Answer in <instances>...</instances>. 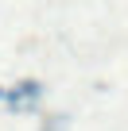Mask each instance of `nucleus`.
<instances>
[{"label": "nucleus", "mask_w": 128, "mask_h": 131, "mask_svg": "<svg viewBox=\"0 0 128 131\" xmlns=\"http://www.w3.org/2000/svg\"><path fill=\"white\" fill-rule=\"evenodd\" d=\"M4 96H8V104H12V108H27L31 100H39V96H43V85H39V81H20V85H16V89H8Z\"/></svg>", "instance_id": "nucleus-1"}, {"label": "nucleus", "mask_w": 128, "mask_h": 131, "mask_svg": "<svg viewBox=\"0 0 128 131\" xmlns=\"http://www.w3.org/2000/svg\"><path fill=\"white\" fill-rule=\"evenodd\" d=\"M43 131H66V116H50L43 123Z\"/></svg>", "instance_id": "nucleus-2"}]
</instances>
